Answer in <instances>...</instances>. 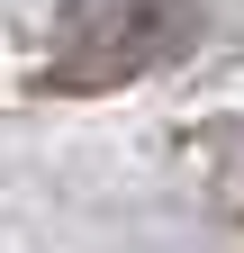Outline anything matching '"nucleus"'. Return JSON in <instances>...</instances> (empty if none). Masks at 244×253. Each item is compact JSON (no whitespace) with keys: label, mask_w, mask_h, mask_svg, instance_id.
<instances>
[{"label":"nucleus","mask_w":244,"mask_h":253,"mask_svg":"<svg viewBox=\"0 0 244 253\" xmlns=\"http://www.w3.org/2000/svg\"><path fill=\"white\" fill-rule=\"evenodd\" d=\"M199 0H73L64 18H54V54L37 90H118V82H145L154 63H172L181 45L199 37Z\"/></svg>","instance_id":"1"}]
</instances>
